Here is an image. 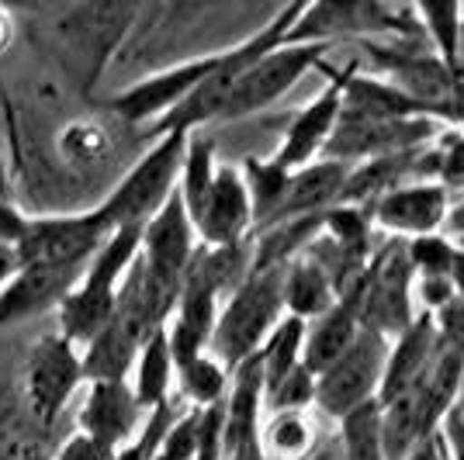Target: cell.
Masks as SVG:
<instances>
[{"label":"cell","instance_id":"5b68a950","mask_svg":"<svg viewBox=\"0 0 464 460\" xmlns=\"http://www.w3.org/2000/svg\"><path fill=\"white\" fill-rule=\"evenodd\" d=\"M412 281L416 273L409 267L406 239H388L382 250L371 253L361 284L347 294L357 308L361 329L378 332L388 343L399 340L420 315L416 298H412Z\"/></svg>","mask_w":464,"mask_h":460},{"label":"cell","instance_id":"e575fe53","mask_svg":"<svg viewBox=\"0 0 464 460\" xmlns=\"http://www.w3.org/2000/svg\"><path fill=\"white\" fill-rule=\"evenodd\" d=\"M24 225H28V215L14 201L0 197V246H18L21 235H24Z\"/></svg>","mask_w":464,"mask_h":460},{"label":"cell","instance_id":"e0dca14e","mask_svg":"<svg viewBox=\"0 0 464 460\" xmlns=\"http://www.w3.org/2000/svg\"><path fill=\"white\" fill-rule=\"evenodd\" d=\"M77 281V270L21 264L18 277L0 291V329L21 326V322H32L45 311H56Z\"/></svg>","mask_w":464,"mask_h":460},{"label":"cell","instance_id":"60d3db41","mask_svg":"<svg viewBox=\"0 0 464 460\" xmlns=\"http://www.w3.org/2000/svg\"><path fill=\"white\" fill-rule=\"evenodd\" d=\"M406 460H447V446H444V440H440V433H433L430 440L420 443Z\"/></svg>","mask_w":464,"mask_h":460},{"label":"cell","instance_id":"7a4b0ae2","mask_svg":"<svg viewBox=\"0 0 464 460\" xmlns=\"http://www.w3.org/2000/svg\"><path fill=\"white\" fill-rule=\"evenodd\" d=\"M139 235H142L139 225L111 229V235L94 253V260L80 273L73 291L56 308V332L66 336L80 353L94 343L97 336L108 329V322H111L118 305V291H121V284H125V277H129V270H132L139 256Z\"/></svg>","mask_w":464,"mask_h":460},{"label":"cell","instance_id":"bcb514c9","mask_svg":"<svg viewBox=\"0 0 464 460\" xmlns=\"http://www.w3.org/2000/svg\"><path fill=\"white\" fill-rule=\"evenodd\" d=\"M461 66H464V24H461Z\"/></svg>","mask_w":464,"mask_h":460},{"label":"cell","instance_id":"d4e9b609","mask_svg":"<svg viewBox=\"0 0 464 460\" xmlns=\"http://www.w3.org/2000/svg\"><path fill=\"white\" fill-rule=\"evenodd\" d=\"M302 343H305V322L285 315L274 332L264 340V346L256 350V360H260V374H264V395L274 391L277 384L288 378L291 370L302 367Z\"/></svg>","mask_w":464,"mask_h":460},{"label":"cell","instance_id":"b9f144b4","mask_svg":"<svg viewBox=\"0 0 464 460\" xmlns=\"http://www.w3.org/2000/svg\"><path fill=\"white\" fill-rule=\"evenodd\" d=\"M447 281H450V291H454V302H464V250L461 246L454 253V264H450Z\"/></svg>","mask_w":464,"mask_h":460},{"label":"cell","instance_id":"f6af8a7d","mask_svg":"<svg viewBox=\"0 0 464 460\" xmlns=\"http://www.w3.org/2000/svg\"><path fill=\"white\" fill-rule=\"evenodd\" d=\"M454 408H458V412L464 416V384H461V395H458V405H454Z\"/></svg>","mask_w":464,"mask_h":460},{"label":"cell","instance_id":"52a82bcc","mask_svg":"<svg viewBox=\"0 0 464 460\" xmlns=\"http://www.w3.org/2000/svg\"><path fill=\"white\" fill-rule=\"evenodd\" d=\"M333 49L336 45H323V42H315V45H291V42L277 45L274 53L256 59L246 73H239V80L232 83L226 101H222L215 121H239V118H250L256 111H267L305 73L323 70Z\"/></svg>","mask_w":464,"mask_h":460},{"label":"cell","instance_id":"ee69618b","mask_svg":"<svg viewBox=\"0 0 464 460\" xmlns=\"http://www.w3.org/2000/svg\"><path fill=\"white\" fill-rule=\"evenodd\" d=\"M0 197H4V201L14 197V194H11V170H7V163H4V156H0Z\"/></svg>","mask_w":464,"mask_h":460},{"label":"cell","instance_id":"8d00e7d4","mask_svg":"<svg viewBox=\"0 0 464 460\" xmlns=\"http://www.w3.org/2000/svg\"><path fill=\"white\" fill-rule=\"evenodd\" d=\"M440 440L447 446V460H464V416L450 408L440 422Z\"/></svg>","mask_w":464,"mask_h":460},{"label":"cell","instance_id":"74e56055","mask_svg":"<svg viewBox=\"0 0 464 460\" xmlns=\"http://www.w3.org/2000/svg\"><path fill=\"white\" fill-rule=\"evenodd\" d=\"M14 39H18V11L0 4V56L11 53Z\"/></svg>","mask_w":464,"mask_h":460},{"label":"cell","instance_id":"1f68e13d","mask_svg":"<svg viewBox=\"0 0 464 460\" xmlns=\"http://www.w3.org/2000/svg\"><path fill=\"white\" fill-rule=\"evenodd\" d=\"M198 450V408H184L180 419L170 426V433L163 436L153 460H194Z\"/></svg>","mask_w":464,"mask_h":460},{"label":"cell","instance_id":"4fadbf2b","mask_svg":"<svg viewBox=\"0 0 464 460\" xmlns=\"http://www.w3.org/2000/svg\"><path fill=\"white\" fill-rule=\"evenodd\" d=\"M450 201H454L450 191L440 187L437 180H409V184H399L382 197H374L364 208L371 215V225L385 229L392 239L409 243L420 235L444 232Z\"/></svg>","mask_w":464,"mask_h":460},{"label":"cell","instance_id":"d6986e66","mask_svg":"<svg viewBox=\"0 0 464 460\" xmlns=\"http://www.w3.org/2000/svg\"><path fill=\"white\" fill-rule=\"evenodd\" d=\"M343 180H347V167L343 163H333V159H315L309 167L295 170L288 177L281 208L271 218V225H285V222H295V218H312V215H323L333 205H340Z\"/></svg>","mask_w":464,"mask_h":460},{"label":"cell","instance_id":"9c48e42d","mask_svg":"<svg viewBox=\"0 0 464 460\" xmlns=\"http://www.w3.org/2000/svg\"><path fill=\"white\" fill-rule=\"evenodd\" d=\"M388 360V340H382L378 332L361 329L353 336V343L343 350L340 360L315 378V408L329 416V419H343L353 408L368 405L378 398L382 388V374H385Z\"/></svg>","mask_w":464,"mask_h":460},{"label":"cell","instance_id":"4dcf8cb0","mask_svg":"<svg viewBox=\"0 0 464 460\" xmlns=\"http://www.w3.org/2000/svg\"><path fill=\"white\" fill-rule=\"evenodd\" d=\"M312 402H315V378L302 364L264 395V412H309Z\"/></svg>","mask_w":464,"mask_h":460},{"label":"cell","instance_id":"2e32d148","mask_svg":"<svg viewBox=\"0 0 464 460\" xmlns=\"http://www.w3.org/2000/svg\"><path fill=\"white\" fill-rule=\"evenodd\" d=\"M260 416H264V374L260 360L250 357L232 370L226 395V440L222 460H267L260 443Z\"/></svg>","mask_w":464,"mask_h":460},{"label":"cell","instance_id":"9a60e30c","mask_svg":"<svg viewBox=\"0 0 464 460\" xmlns=\"http://www.w3.org/2000/svg\"><path fill=\"white\" fill-rule=\"evenodd\" d=\"M142 416L146 412L139 408L129 381H87L77 408V433L118 457L132 443Z\"/></svg>","mask_w":464,"mask_h":460},{"label":"cell","instance_id":"cb8c5ba5","mask_svg":"<svg viewBox=\"0 0 464 460\" xmlns=\"http://www.w3.org/2000/svg\"><path fill=\"white\" fill-rule=\"evenodd\" d=\"M260 443L267 460H305L319 446L309 412H267L260 422Z\"/></svg>","mask_w":464,"mask_h":460},{"label":"cell","instance_id":"7bdbcfd3","mask_svg":"<svg viewBox=\"0 0 464 460\" xmlns=\"http://www.w3.org/2000/svg\"><path fill=\"white\" fill-rule=\"evenodd\" d=\"M305 460H343L340 457V443H336V436H329V440L319 443Z\"/></svg>","mask_w":464,"mask_h":460},{"label":"cell","instance_id":"3957f363","mask_svg":"<svg viewBox=\"0 0 464 460\" xmlns=\"http://www.w3.org/2000/svg\"><path fill=\"white\" fill-rule=\"evenodd\" d=\"M285 270H250L218 308L208 353L222 367L236 370L256 357V350L285 319Z\"/></svg>","mask_w":464,"mask_h":460},{"label":"cell","instance_id":"f35d334b","mask_svg":"<svg viewBox=\"0 0 464 460\" xmlns=\"http://www.w3.org/2000/svg\"><path fill=\"white\" fill-rule=\"evenodd\" d=\"M21 273V253L18 246H0V291L7 288Z\"/></svg>","mask_w":464,"mask_h":460},{"label":"cell","instance_id":"277c9868","mask_svg":"<svg viewBox=\"0 0 464 460\" xmlns=\"http://www.w3.org/2000/svg\"><path fill=\"white\" fill-rule=\"evenodd\" d=\"M191 132H160L156 142L139 156L129 170L118 177V184L97 201L94 208L111 229L146 225L156 211L177 194V177L184 163V146Z\"/></svg>","mask_w":464,"mask_h":460},{"label":"cell","instance_id":"ba28073f","mask_svg":"<svg viewBox=\"0 0 464 460\" xmlns=\"http://www.w3.org/2000/svg\"><path fill=\"white\" fill-rule=\"evenodd\" d=\"M108 235H111V225L101 218L97 208L28 215V225L18 243L21 264H42V267L83 273Z\"/></svg>","mask_w":464,"mask_h":460},{"label":"cell","instance_id":"4316f807","mask_svg":"<svg viewBox=\"0 0 464 460\" xmlns=\"http://www.w3.org/2000/svg\"><path fill=\"white\" fill-rule=\"evenodd\" d=\"M232 370L222 367L212 353H201L194 357L191 364L177 367V398L188 405V408H208V405L226 402L229 395Z\"/></svg>","mask_w":464,"mask_h":460},{"label":"cell","instance_id":"7402d4cb","mask_svg":"<svg viewBox=\"0 0 464 460\" xmlns=\"http://www.w3.org/2000/svg\"><path fill=\"white\" fill-rule=\"evenodd\" d=\"M340 115L350 118H378V121H392V118H430L399 87H392L382 77H361L353 73L343 94V111Z\"/></svg>","mask_w":464,"mask_h":460},{"label":"cell","instance_id":"ac0fdd59","mask_svg":"<svg viewBox=\"0 0 464 460\" xmlns=\"http://www.w3.org/2000/svg\"><path fill=\"white\" fill-rule=\"evenodd\" d=\"M437 350H440V340H437V326H433V315L430 311H420L412 319V326L388 343V360H385V374H382V388H378V405L392 402L399 395H406L409 388L423 381L430 374V367L437 360Z\"/></svg>","mask_w":464,"mask_h":460},{"label":"cell","instance_id":"5bb4252c","mask_svg":"<svg viewBox=\"0 0 464 460\" xmlns=\"http://www.w3.org/2000/svg\"><path fill=\"white\" fill-rule=\"evenodd\" d=\"M198 246H236L246 243L253 235V205L246 180L236 163H218L212 180V191L205 197V205L198 208V215L191 218Z\"/></svg>","mask_w":464,"mask_h":460},{"label":"cell","instance_id":"83f0119b","mask_svg":"<svg viewBox=\"0 0 464 460\" xmlns=\"http://www.w3.org/2000/svg\"><path fill=\"white\" fill-rule=\"evenodd\" d=\"M416 21L423 28L426 45L437 53L440 62H447L450 70L461 66V24H464V7L458 0L447 4H420L412 7Z\"/></svg>","mask_w":464,"mask_h":460},{"label":"cell","instance_id":"484cf974","mask_svg":"<svg viewBox=\"0 0 464 460\" xmlns=\"http://www.w3.org/2000/svg\"><path fill=\"white\" fill-rule=\"evenodd\" d=\"M239 173L246 180V191H250V205H253V232L267 229L271 218L281 208V197H285V187H288V170H281L271 156L260 159V156H246L239 163Z\"/></svg>","mask_w":464,"mask_h":460},{"label":"cell","instance_id":"836d02e7","mask_svg":"<svg viewBox=\"0 0 464 460\" xmlns=\"http://www.w3.org/2000/svg\"><path fill=\"white\" fill-rule=\"evenodd\" d=\"M433 326L440 346L464 360V302H447L440 311H433Z\"/></svg>","mask_w":464,"mask_h":460},{"label":"cell","instance_id":"30bf717a","mask_svg":"<svg viewBox=\"0 0 464 460\" xmlns=\"http://www.w3.org/2000/svg\"><path fill=\"white\" fill-rule=\"evenodd\" d=\"M326 77V87L312 97L305 108H298L291 121L281 132V142L271 153V159L281 167V170H302L315 159H323V149L326 142L336 132V121H340V111H343V94H347L350 77L357 73V62H347V66H323L319 70Z\"/></svg>","mask_w":464,"mask_h":460},{"label":"cell","instance_id":"7c38bea8","mask_svg":"<svg viewBox=\"0 0 464 460\" xmlns=\"http://www.w3.org/2000/svg\"><path fill=\"white\" fill-rule=\"evenodd\" d=\"M83 357L66 336L49 332L32 346L24 364V398L39 422L53 426L63 408L77 398V391H83Z\"/></svg>","mask_w":464,"mask_h":460},{"label":"cell","instance_id":"603a6c76","mask_svg":"<svg viewBox=\"0 0 464 460\" xmlns=\"http://www.w3.org/2000/svg\"><path fill=\"white\" fill-rule=\"evenodd\" d=\"M336 288L323 270L312 264L305 253H298L285 270V315L312 322L336 305Z\"/></svg>","mask_w":464,"mask_h":460},{"label":"cell","instance_id":"f1b7e54d","mask_svg":"<svg viewBox=\"0 0 464 460\" xmlns=\"http://www.w3.org/2000/svg\"><path fill=\"white\" fill-rule=\"evenodd\" d=\"M340 457L343 460H385V443H382V408L378 398L361 408H353L350 416L340 419Z\"/></svg>","mask_w":464,"mask_h":460},{"label":"cell","instance_id":"f546056e","mask_svg":"<svg viewBox=\"0 0 464 460\" xmlns=\"http://www.w3.org/2000/svg\"><path fill=\"white\" fill-rule=\"evenodd\" d=\"M409 267L420 277H447L450 273V264H454V253H458V243L447 239L444 232H433V235H420V239H409Z\"/></svg>","mask_w":464,"mask_h":460},{"label":"cell","instance_id":"ffe728a7","mask_svg":"<svg viewBox=\"0 0 464 460\" xmlns=\"http://www.w3.org/2000/svg\"><path fill=\"white\" fill-rule=\"evenodd\" d=\"M361 332L357 322V308L350 298H340L326 315L305 322V343H302V364L312 378H319L333 360L343 357V350L353 343V336Z\"/></svg>","mask_w":464,"mask_h":460},{"label":"cell","instance_id":"ab89813d","mask_svg":"<svg viewBox=\"0 0 464 460\" xmlns=\"http://www.w3.org/2000/svg\"><path fill=\"white\" fill-rule=\"evenodd\" d=\"M444 235L461 243L464 239V194L458 201H450V211H447V222H444Z\"/></svg>","mask_w":464,"mask_h":460},{"label":"cell","instance_id":"d590c367","mask_svg":"<svg viewBox=\"0 0 464 460\" xmlns=\"http://www.w3.org/2000/svg\"><path fill=\"white\" fill-rule=\"evenodd\" d=\"M56 460H115V454H108L104 446H97L94 440H87L83 433H73L70 440H63Z\"/></svg>","mask_w":464,"mask_h":460},{"label":"cell","instance_id":"6da1fadb","mask_svg":"<svg viewBox=\"0 0 464 460\" xmlns=\"http://www.w3.org/2000/svg\"><path fill=\"white\" fill-rule=\"evenodd\" d=\"M142 4H39L28 7L35 42L80 94H91L129 45Z\"/></svg>","mask_w":464,"mask_h":460},{"label":"cell","instance_id":"44dd1931","mask_svg":"<svg viewBox=\"0 0 464 460\" xmlns=\"http://www.w3.org/2000/svg\"><path fill=\"white\" fill-rule=\"evenodd\" d=\"M174 384H177V364H174V353H170V343H167V329L160 326L139 346L136 364L129 370V388L136 395L139 408L150 412L156 405L174 398Z\"/></svg>","mask_w":464,"mask_h":460},{"label":"cell","instance_id":"d6a6232c","mask_svg":"<svg viewBox=\"0 0 464 460\" xmlns=\"http://www.w3.org/2000/svg\"><path fill=\"white\" fill-rule=\"evenodd\" d=\"M222 440H226V402L198 408V450H194V460H222Z\"/></svg>","mask_w":464,"mask_h":460},{"label":"cell","instance_id":"8fae6325","mask_svg":"<svg viewBox=\"0 0 464 460\" xmlns=\"http://www.w3.org/2000/svg\"><path fill=\"white\" fill-rule=\"evenodd\" d=\"M444 132V125L437 118H392V121H378V118H350L340 115L336 132L323 149V159L333 163H364V159H378L388 153H406V149H420L430 146L437 135Z\"/></svg>","mask_w":464,"mask_h":460},{"label":"cell","instance_id":"7dc6e473","mask_svg":"<svg viewBox=\"0 0 464 460\" xmlns=\"http://www.w3.org/2000/svg\"><path fill=\"white\" fill-rule=\"evenodd\" d=\"M458 246H461V250H464V239H461V243H458Z\"/></svg>","mask_w":464,"mask_h":460},{"label":"cell","instance_id":"8992f818","mask_svg":"<svg viewBox=\"0 0 464 460\" xmlns=\"http://www.w3.org/2000/svg\"><path fill=\"white\" fill-rule=\"evenodd\" d=\"M194 253H198V235L188 218V211L180 205V197H170L153 218L142 225L139 235V273L142 284L150 288L160 305L174 311L184 273L191 267Z\"/></svg>","mask_w":464,"mask_h":460}]
</instances>
